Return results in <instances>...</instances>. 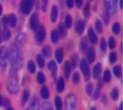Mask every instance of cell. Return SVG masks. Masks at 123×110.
Returning <instances> with one entry per match:
<instances>
[{"mask_svg":"<svg viewBox=\"0 0 123 110\" xmlns=\"http://www.w3.org/2000/svg\"><path fill=\"white\" fill-rule=\"evenodd\" d=\"M75 1V3L77 5V6L78 8H80L82 5H83V0H74Z\"/></svg>","mask_w":123,"mask_h":110,"instance_id":"cell-51","label":"cell"},{"mask_svg":"<svg viewBox=\"0 0 123 110\" xmlns=\"http://www.w3.org/2000/svg\"><path fill=\"white\" fill-rule=\"evenodd\" d=\"M39 108V102L36 97H33L30 100L28 107L26 110H38Z\"/></svg>","mask_w":123,"mask_h":110,"instance_id":"cell-10","label":"cell"},{"mask_svg":"<svg viewBox=\"0 0 123 110\" xmlns=\"http://www.w3.org/2000/svg\"><path fill=\"white\" fill-rule=\"evenodd\" d=\"M88 36H89V39L90 41V42L92 43V44H96L98 42V38L97 35H95L94 30L92 29V28L89 29L88 31Z\"/></svg>","mask_w":123,"mask_h":110,"instance_id":"cell-11","label":"cell"},{"mask_svg":"<svg viewBox=\"0 0 123 110\" xmlns=\"http://www.w3.org/2000/svg\"><path fill=\"white\" fill-rule=\"evenodd\" d=\"M84 28H85V23L83 20L77 21V23L75 24V30L79 35H80L83 32Z\"/></svg>","mask_w":123,"mask_h":110,"instance_id":"cell-13","label":"cell"},{"mask_svg":"<svg viewBox=\"0 0 123 110\" xmlns=\"http://www.w3.org/2000/svg\"><path fill=\"white\" fill-rule=\"evenodd\" d=\"M100 46H101V50L102 51H105L106 50V47H107V44H106V41L104 38H102L100 42Z\"/></svg>","mask_w":123,"mask_h":110,"instance_id":"cell-44","label":"cell"},{"mask_svg":"<svg viewBox=\"0 0 123 110\" xmlns=\"http://www.w3.org/2000/svg\"><path fill=\"white\" fill-rule=\"evenodd\" d=\"M101 72V63H97L93 68V76L95 79H98L99 77Z\"/></svg>","mask_w":123,"mask_h":110,"instance_id":"cell-15","label":"cell"},{"mask_svg":"<svg viewBox=\"0 0 123 110\" xmlns=\"http://www.w3.org/2000/svg\"><path fill=\"white\" fill-rule=\"evenodd\" d=\"M36 60H37V63H38L40 68H43V67L44 66V59L42 57V56L38 55V56H37V58H36Z\"/></svg>","mask_w":123,"mask_h":110,"instance_id":"cell-30","label":"cell"},{"mask_svg":"<svg viewBox=\"0 0 123 110\" xmlns=\"http://www.w3.org/2000/svg\"><path fill=\"white\" fill-rule=\"evenodd\" d=\"M8 58L10 60L12 68L14 70L21 68L23 66V55L17 45L11 46L8 50Z\"/></svg>","mask_w":123,"mask_h":110,"instance_id":"cell-1","label":"cell"},{"mask_svg":"<svg viewBox=\"0 0 123 110\" xmlns=\"http://www.w3.org/2000/svg\"><path fill=\"white\" fill-rule=\"evenodd\" d=\"M2 42V35H1V28H0V43Z\"/></svg>","mask_w":123,"mask_h":110,"instance_id":"cell-56","label":"cell"},{"mask_svg":"<svg viewBox=\"0 0 123 110\" xmlns=\"http://www.w3.org/2000/svg\"><path fill=\"white\" fill-rule=\"evenodd\" d=\"M8 24L11 27H14L17 24V17L14 14H11L8 17Z\"/></svg>","mask_w":123,"mask_h":110,"instance_id":"cell-17","label":"cell"},{"mask_svg":"<svg viewBox=\"0 0 123 110\" xmlns=\"http://www.w3.org/2000/svg\"><path fill=\"white\" fill-rule=\"evenodd\" d=\"M11 31L7 27H5L2 31V39L4 41H8L11 38Z\"/></svg>","mask_w":123,"mask_h":110,"instance_id":"cell-18","label":"cell"},{"mask_svg":"<svg viewBox=\"0 0 123 110\" xmlns=\"http://www.w3.org/2000/svg\"><path fill=\"white\" fill-rule=\"evenodd\" d=\"M92 90H93V85L92 84H89L86 86V92L89 95H91L92 93Z\"/></svg>","mask_w":123,"mask_h":110,"instance_id":"cell-47","label":"cell"},{"mask_svg":"<svg viewBox=\"0 0 123 110\" xmlns=\"http://www.w3.org/2000/svg\"><path fill=\"white\" fill-rule=\"evenodd\" d=\"M66 5L68 6V8H71L74 6V1L73 0H66Z\"/></svg>","mask_w":123,"mask_h":110,"instance_id":"cell-48","label":"cell"},{"mask_svg":"<svg viewBox=\"0 0 123 110\" xmlns=\"http://www.w3.org/2000/svg\"><path fill=\"white\" fill-rule=\"evenodd\" d=\"M42 2H43V5H44V6H47V4L48 2V0H41Z\"/></svg>","mask_w":123,"mask_h":110,"instance_id":"cell-52","label":"cell"},{"mask_svg":"<svg viewBox=\"0 0 123 110\" xmlns=\"http://www.w3.org/2000/svg\"><path fill=\"white\" fill-rule=\"evenodd\" d=\"M37 80L40 84H44L46 81V77L42 72H39L37 75Z\"/></svg>","mask_w":123,"mask_h":110,"instance_id":"cell-25","label":"cell"},{"mask_svg":"<svg viewBox=\"0 0 123 110\" xmlns=\"http://www.w3.org/2000/svg\"><path fill=\"white\" fill-rule=\"evenodd\" d=\"M58 35L59 37H62V38H64L66 35V29L64 26V25H62V23H60L59 26H58Z\"/></svg>","mask_w":123,"mask_h":110,"instance_id":"cell-21","label":"cell"},{"mask_svg":"<svg viewBox=\"0 0 123 110\" xmlns=\"http://www.w3.org/2000/svg\"><path fill=\"white\" fill-rule=\"evenodd\" d=\"M46 37V31L44 28V26H39L38 27V31H37L36 35H35V38L38 42H42L44 41V39Z\"/></svg>","mask_w":123,"mask_h":110,"instance_id":"cell-9","label":"cell"},{"mask_svg":"<svg viewBox=\"0 0 123 110\" xmlns=\"http://www.w3.org/2000/svg\"><path fill=\"white\" fill-rule=\"evenodd\" d=\"M34 0H21L20 4V11L24 14H29L33 6Z\"/></svg>","mask_w":123,"mask_h":110,"instance_id":"cell-3","label":"cell"},{"mask_svg":"<svg viewBox=\"0 0 123 110\" xmlns=\"http://www.w3.org/2000/svg\"><path fill=\"white\" fill-rule=\"evenodd\" d=\"M50 48L49 46H45L44 48H43V50H42V53L43 55H44V56L46 57H48V56H50Z\"/></svg>","mask_w":123,"mask_h":110,"instance_id":"cell-34","label":"cell"},{"mask_svg":"<svg viewBox=\"0 0 123 110\" xmlns=\"http://www.w3.org/2000/svg\"><path fill=\"white\" fill-rule=\"evenodd\" d=\"M83 14L86 17H89V14H90V5L89 3H86L84 6L83 8Z\"/></svg>","mask_w":123,"mask_h":110,"instance_id":"cell-31","label":"cell"},{"mask_svg":"<svg viewBox=\"0 0 123 110\" xmlns=\"http://www.w3.org/2000/svg\"><path fill=\"white\" fill-rule=\"evenodd\" d=\"M111 97L113 100H116L119 97V91L117 88H113L111 91Z\"/></svg>","mask_w":123,"mask_h":110,"instance_id":"cell-36","label":"cell"},{"mask_svg":"<svg viewBox=\"0 0 123 110\" xmlns=\"http://www.w3.org/2000/svg\"><path fill=\"white\" fill-rule=\"evenodd\" d=\"M80 80V76H79V73L77 72L74 73V74L73 76V82L74 83H78Z\"/></svg>","mask_w":123,"mask_h":110,"instance_id":"cell-46","label":"cell"},{"mask_svg":"<svg viewBox=\"0 0 123 110\" xmlns=\"http://www.w3.org/2000/svg\"><path fill=\"white\" fill-rule=\"evenodd\" d=\"M2 97L1 94H0V106L2 105Z\"/></svg>","mask_w":123,"mask_h":110,"instance_id":"cell-53","label":"cell"},{"mask_svg":"<svg viewBox=\"0 0 123 110\" xmlns=\"http://www.w3.org/2000/svg\"><path fill=\"white\" fill-rule=\"evenodd\" d=\"M28 69L29 70L30 73H35V63L32 62V61H29V62H28Z\"/></svg>","mask_w":123,"mask_h":110,"instance_id":"cell-35","label":"cell"},{"mask_svg":"<svg viewBox=\"0 0 123 110\" xmlns=\"http://www.w3.org/2000/svg\"><path fill=\"white\" fill-rule=\"evenodd\" d=\"M41 97H43L44 99H47L49 97V95H50V93H49V90L46 86H43L41 88Z\"/></svg>","mask_w":123,"mask_h":110,"instance_id":"cell-23","label":"cell"},{"mask_svg":"<svg viewBox=\"0 0 123 110\" xmlns=\"http://www.w3.org/2000/svg\"><path fill=\"white\" fill-rule=\"evenodd\" d=\"M122 3H123L122 0H120V7L121 8H122Z\"/></svg>","mask_w":123,"mask_h":110,"instance_id":"cell-57","label":"cell"},{"mask_svg":"<svg viewBox=\"0 0 123 110\" xmlns=\"http://www.w3.org/2000/svg\"><path fill=\"white\" fill-rule=\"evenodd\" d=\"M2 13V5H0V16H1Z\"/></svg>","mask_w":123,"mask_h":110,"instance_id":"cell-54","label":"cell"},{"mask_svg":"<svg viewBox=\"0 0 123 110\" xmlns=\"http://www.w3.org/2000/svg\"><path fill=\"white\" fill-rule=\"evenodd\" d=\"M113 32L114 34L116 35H118L120 32V26H119V23L118 22H116L113 23Z\"/></svg>","mask_w":123,"mask_h":110,"instance_id":"cell-33","label":"cell"},{"mask_svg":"<svg viewBox=\"0 0 123 110\" xmlns=\"http://www.w3.org/2000/svg\"><path fill=\"white\" fill-rule=\"evenodd\" d=\"M110 79H111V74H110V72L109 70H106L104 73V80L106 82H109L110 81Z\"/></svg>","mask_w":123,"mask_h":110,"instance_id":"cell-37","label":"cell"},{"mask_svg":"<svg viewBox=\"0 0 123 110\" xmlns=\"http://www.w3.org/2000/svg\"><path fill=\"white\" fill-rule=\"evenodd\" d=\"M65 88V82L62 78H59L57 82V91L59 92H62Z\"/></svg>","mask_w":123,"mask_h":110,"instance_id":"cell-22","label":"cell"},{"mask_svg":"<svg viewBox=\"0 0 123 110\" xmlns=\"http://www.w3.org/2000/svg\"><path fill=\"white\" fill-rule=\"evenodd\" d=\"M100 87H101V85H99V87L98 86L95 92V98H96V99L99 97V94H100Z\"/></svg>","mask_w":123,"mask_h":110,"instance_id":"cell-49","label":"cell"},{"mask_svg":"<svg viewBox=\"0 0 123 110\" xmlns=\"http://www.w3.org/2000/svg\"><path fill=\"white\" fill-rule=\"evenodd\" d=\"M109 47L110 49H114L116 46V40L113 37H110L109 38Z\"/></svg>","mask_w":123,"mask_h":110,"instance_id":"cell-38","label":"cell"},{"mask_svg":"<svg viewBox=\"0 0 123 110\" xmlns=\"http://www.w3.org/2000/svg\"><path fill=\"white\" fill-rule=\"evenodd\" d=\"M87 46V40L86 38H83L80 42V48L82 51H84Z\"/></svg>","mask_w":123,"mask_h":110,"instance_id":"cell-28","label":"cell"},{"mask_svg":"<svg viewBox=\"0 0 123 110\" xmlns=\"http://www.w3.org/2000/svg\"><path fill=\"white\" fill-rule=\"evenodd\" d=\"M30 28L32 30H36L38 27V15L36 13L32 14L29 20Z\"/></svg>","mask_w":123,"mask_h":110,"instance_id":"cell-8","label":"cell"},{"mask_svg":"<svg viewBox=\"0 0 123 110\" xmlns=\"http://www.w3.org/2000/svg\"><path fill=\"white\" fill-rule=\"evenodd\" d=\"M54 103H55V106H56V109L60 110L62 108V100L59 96H56V97H55Z\"/></svg>","mask_w":123,"mask_h":110,"instance_id":"cell-27","label":"cell"},{"mask_svg":"<svg viewBox=\"0 0 123 110\" xmlns=\"http://www.w3.org/2000/svg\"><path fill=\"white\" fill-rule=\"evenodd\" d=\"M91 110H97V109H96L95 107H92V108L91 109Z\"/></svg>","mask_w":123,"mask_h":110,"instance_id":"cell-58","label":"cell"},{"mask_svg":"<svg viewBox=\"0 0 123 110\" xmlns=\"http://www.w3.org/2000/svg\"><path fill=\"white\" fill-rule=\"evenodd\" d=\"M119 109H120V110H123V104H122V103H121Z\"/></svg>","mask_w":123,"mask_h":110,"instance_id":"cell-55","label":"cell"},{"mask_svg":"<svg viewBox=\"0 0 123 110\" xmlns=\"http://www.w3.org/2000/svg\"><path fill=\"white\" fill-rule=\"evenodd\" d=\"M7 110H14V109H12V108H8V109Z\"/></svg>","mask_w":123,"mask_h":110,"instance_id":"cell-59","label":"cell"},{"mask_svg":"<svg viewBox=\"0 0 123 110\" xmlns=\"http://www.w3.org/2000/svg\"><path fill=\"white\" fill-rule=\"evenodd\" d=\"M109 59H110V62L111 63H115V62L117 59V56H116V53L113 52L110 54V57H109Z\"/></svg>","mask_w":123,"mask_h":110,"instance_id":"cell-43","label":"cell"},{"mask_svg":"<svg viewBox=\"0 0 123 110\" xmlns=\"http://www.w3.org/2000/svg\"><path fill=\"white\" fill-rule=\"evenodd\" d=\"M113 73L115 76H121V73H122V69L120 68V66H115L113 68Z\"/></svg>","mask_w":123,"mask_h":110,"instance_id":"cell-39","label":"cell"},{"mask_svg":"<svg viewBox=\"0 0 123 110\" xmlns=\"http://www.w3.org/2000/svg\"><path fill=\"white\" fill-rule=\"evenodd\" d=\"M57 16H58V8H57V6L53 5L52 7L51 14H50V20L53 23H54L56 20Z\"/></svg>","mask_w":123,"mask_h":110,"instance_id":"cell-16","label":"cell"},{"mask_svg":"<svg viewBox=\"0 0 123 110\" xmlns=\"http://www.w3.org/2000/svg\"><path fill=\"white\" fill-rule=\"evenodd\" d=\"M8 59V50L5 46L0 47V64L2 66L6 65V61Z\"/></svg>","mask_w":123,"mask_h":110,"instance_id":"cell-7","label":"cell"},{"mask_svg":"<svg viewBox=\"0 0 123 110\" xmlns=\"http://www.w3.org/2000/svg\"><path fill=\"white\" fill-rule=\"evenodd\" d=\"M103 20H104V23H105L106 25H107L109 21H110V14L107 11L104 12V14H103Z\"/></svg>","mask_w":123,"mask_h":110,"instance_id":"cell-40","label":"cell"},{"mask_svg":"<svg viewBox=\"0 0 123 110\" xmlns=\"http://www.w3.org/2000/svg\"><path fill=\"white\" fill-rule=\"evenodd\" d=\"M42 110H52V106L49 102H44L42 104Z\"/></svg>","mask_w":123,"mask_h":110,"instance_id":"cell-41","label":"cell"},{"mask_svg":"<svg viewBox=\"0 0 123 110\" xmlns=\"http://www.w3.org/2000/svg\"><path fill=\"white\" fill-rule=\"evenodd\" d=\"M29 92L28 90H25L23 94V97H22V104L24 105L25 103H26V101L29 99Z\"/></svg>","mask_w":123,"mask_h":110,"instance_id":"cell-32","label":"cell"},{"mask_svg":"<svg viewBox=\"0 0 123 110\" xmlns=\"http://www.w3.org/2000/svg\"><path fill=\"white\" fill-rule=\"evenodd\" d=\"M65 109L66 110H74L77 105V99L74 94H69L65 98Z\"/></svg>","mask_w":123,"mask_h":110,"instance_id":"cell-4","label":"cell"},{"mask_svg":"<svg viewBox=\"0 0 123 110\" xmlns=\"http://www.w3.org/2000/svg\"><path fill=\"white\" fill-rule=\"evenodd\" d=\"M63 56H64V52L62 48H58L56 50V52H55V58H56L58 63H61L62 62Z\"/></svg>","mask_w":123,"mask_h":110,"instance_id":"cell-14","label":"cell"},{"mask_svg":"<svg viewBox=\"0 0 123 110\" xmlns=\"http://www.w3.org/2000/svg\"><path fill=\"white\" fill-rule=\"evenodd\" d=\"M2 24L5 26V27H6V25L8 24V17L7 16H4L2 20Z\"/></svg>","mask_w":123,"mask_h":110,"instance_id":"cell-50","label":"cell"},{"mask_svg":"<svg viewBox=\"0 0 123 110\" xmlns=\"http://www.w3.org/2000/svg\"><path fill=\"white\" fill-rule=\"evenodd\" d=\"M77 60H78L77 56L76 54H75V55H74L73 57H72V58H71V68H75L76 65H77Z\"/></svg>","mask_w":123,"mask_h":110,"instance_id":"cell-42","label":"cell"},{"mask_svg":"<svg viewBox=\"0 0 123 110\" xmlns=\"http://www.w3.org/2000/svg\"><path fill=\"white\" fill-rule=\"evenodd\" d=\"M95 29H96V31L101 34L103 32V27H102V23L99 19H97L95 21Z\"/></svg>","mask_w":123,"mask_h":110,"instance_id":"cell-24","label":"cell"},{"mask_svg":"<svg viewBox=\"0 0 123 110\" xmlns=\"http://www.w3.org/2000/svg\"><path fill=\"white\" fill-rule=\"evenodd\" d=\"M64 70H65V76L66 79H68L70 73H71V64L68 62H66L65 63L64 65Z\"/></svg>","mask_w":123,"mask_h":110,"instance_id":"cell-19","label":"cell"},{"mask_svg":"<svg viewBox=\"0 0 123 110\" xmlns=\"http://www.w3.org/2000/svg\"><path fill=\"white\" fill-rule=\"evenodd\" d=\"M65 26L69 29L71 27V25H72V17L71 15H67L66 17H65Z\"/></svg>","mask_w":123,"mask_h":110,"instance_id":"cell-29","label":"cell"},{"mask_svg":"<svg viewBox=\"0 0 123 110\" xmlns=\"http://www.w3.org/2000/svg\"><path fill=\"white\" fill-rule=\"evenodd\" d=\"M117 2L118 0H104V5L107 11L113 13L117 8Z\"/></svg>","mask_w":123,"mask_h":110,"instance_id":"cell-6","label":"cell"},{"mask_svg":"<svg viewBox=\"0 0 123 110\" xmlns=\"http://www.w3.org/2000/svg\"><path fill=\"white\" fill-rule=\"evenodd\" d=\"M48 68H49V70H50V71L52 73V75L55 76V74H56V73L57 67H56V64L55 63L54 61H50V62L48 63Z\"/></svg>","mask_w":123,"mask_h":110,"instance_id":"cell-20","label":"cell"},{"mask_svg":"<svg viewBox=\"0 0 123 110\" xmlns=\"http://www.w3.org/2000/svg\"><path fill=\"white\" fill-rule=\"evenodd\" d=\"M16 41H17V42L19 43V44H22V43L25 41V36L23 35H19L17 37Z\"/></svg>","mask_w":123,"mask_h":110,"instance_id":"cell-45","label":"cell"},{"mask_svg":"<svg viewBox=\"0 0 123 110\" xmlns=\"http://www.w3.org/2000/svg\"><path fill=\"white\" fill-rule=\"evenodd\" d=\"M50 38H51V41L53 43H57L58 40H59V35L56 30H53L51 35H50Z\"/></svg>","mask_w":123,"mask_h":110,"instance_id":"cell-26","label":"cell"},{"mask_svg":"<svg viewBox=\"0 0 123 110\" xmlns=\"http://www.w3.org/2000/svg\"><path fill=\"white\" fill-rule=\"evenodd\" d=\"M80 70L84 76L85 79L86 80H88L89 78V68L88 67L86 61L84 58H83L80 62Z\"/></svg>","mask_w":123,"mask_h":110,"instance_id":"cell-5","label":"cell"},{"mask_svg":"<svg viewBox=\"0 0 123 110\" xmlns=\"http://www.w3.org/2000/svg\"><path fill=\"white\" fill-rule=\"evenodd\" d=\"M7 88L11 94H16L19 91V83H18L16 75L12 74L9 76L7 83Z\"/></svg>","mask_w":123,"mask_h":110,"instance_id":"cell-2","label":"cell"},{"mask_svg":"<svg viewBox=\"0 0 123 110\" xmlns=\"http://www.w3.org/2000/svg\"><path fill=\"white\" fill-rule=\"evenodd\" d=\"M87 58L89 63H92L95 58V50L93 47H89L87 51Z\"/></svg>","mask_w":123,"mask_h":110,"instance_id":"cell-12","label":"cell"}]
</instances>
